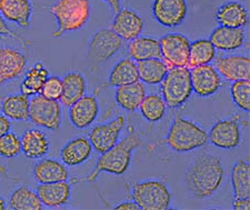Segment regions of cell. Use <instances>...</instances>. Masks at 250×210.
Listing matches in <instances>:
<instances>
[{
  "mask_svg": "<svg viewBox=\"0 0 250 210\" xmlns=\"http://www.w3.org/2000/svg\"><path fill=\"white\" fill-rule=\"evenodd\" d=\"M190 80L192 92L203 98L217 94L223 86V78L210 63L190 68Z\"/></svg>",
  "mask_w": 250,
  "mask_h": 210,
  "instance_id": "obj_14",
  "label": "cell"
},
{
  "mask_svg": "<svg viewBox=\"0 0 250 210\" xmlns=\"http://www.w3.org/2000/svg\"><path fill=\"white\" fill-rule=\"evenodd\" d=\"M21 153L30 160L45 158L50 149V140L45 131L38 128H29L20 137Z\"/></svg>",
  "mask_w": 250,
  "mask_h": 210,
  "instance_id": "obj_19",
  "label": "cell"
},
{
  "mask_svg": "<svg viewBox=\"0 0 250 210\" xmlns=\"http://www.w3.org/2000/svg\"><path fill=\"white\" fill-rule=\"evenodd\" d=\"M139 80L147 84H160L169 70L163 59H148L137 63Z\"/></svg>",
  "mask_w": 250,
  "mask_h": 210,
  "instance_id": "obj_32",
  "label": "cell"
},
{
  "mask_svg": "<svg viewBox=\"0 0 250 210\" xmlns=\"http://www.w3.org/2000/svg\"><path fill=\"white\" fill-rule=\"evenodd\" d=\"M139 82L137 63L130 58H123L117 63L108 77V84L114 87Z\"/></svg>",
  "mask_w": 250,
  "mask_h": 210,
  "instance_id": "obj_31",
  "label": "cell"
},
{
  "mask_svg": "<svg viewBox=\"0 0 250 210\" xmlns=\"http://www.w3.org/2000/svg\"><path fill=\"white\" fill-rule=\"evenodd\" d=\"M167 105L161 95H146L141 103L139 110L141 115L150 124H156L164 118L167 111Z\"/></svg>",
  "mask_w": 250,
  "mask_h": 210,
  "instance_id": "obj_35",
  "label": "cell"
},
{
  "mask_svg": "<svg viewBox=\"0 0 250 210\" xmlns=\"http://www.w3.org/2000/svg\"><path fill=\"white\" fill-rule=\"evenodd\" d=\"M8 206L13 210H42L45 208L37 192L27 186H20L11 192Z\"/></svg>",
  "mask_w": 250,
  "mask_h": 210,
  "instance_id": "obj_34",
  "label": "cell"
},
{
  "mask_svg": "<svg viewBox=\"0 0 250 210\" xmlns=\"http://www.w3.org/2000/svg\"><path fill=\"white\" fill-rule=\"evenodd\" d=\"M48 77L49 70L45 67V64L42 62L35 63L23 74L22 82L20 84V94L27 97L39 95Z\"/></svg>",
  "mask_w": 250,
  "mask_h": 210,
  "instance_id": "obj_28",
  "label": "cell"
},
{
  "mask_svg": "<svg viewBox=\"0 0 250 210\" xmlns=\"http://www.w3.org/2000/svg\"><path fill=\"white\" fill-rule=\"evenodd\" d=\"M233 199L250 198V165L247 159H237L230 172Z\"/></svg>",
  "mask_w": 250,
  "mask_h": 210,
  "instance_id": "obj_29",
  "label": "cell"
},
{
  "mask_svg": "<svg viewBox=\"0 0 250 210\" xmlns=\"http://www.w3.org/2000/svg\"><path fill=\"white\" fill-rule=\"evenodd\" d=\"M104 2H106L108 6L110 7L112 14L116 15L122 8V0H103Z\"/></svg>",
  "mask_w": 250,
  "mask_h": 210,
  "instance_id": "obj_43",
  "label": "cell"
},
{
  "mask_svg": "<svg viewBox=\"0 0 250 210\" xmlns=\"http://www.w3.org/2000/svg\"><path fill=\"white\" fill-rule=\"evenodd\" d=\"M232 209L235 210H249L250 209V198H239L232 199Z\"/></svg>",
  "mask_w": 250,
  "mask_h": 210,
  "instance_id": "obj_40",
  "label": "cell"
},
{
  "mask_svg": "<svg viewBox=\"0 0 250 210\" xmlns=\"http://www.w3.org/2000/svg\"><path fill=\"white\" fill-rule=\"evenodd\" d=\"M209 40L216 49L233 51L244 46L246 40L245 28H228L219 26L209 36Z\"/></svg>",
  "mask_w": 250,
  "mask_h": 210,
  "instance_id": "obj_23",
  "label": "cell"
},
{
  "mask_svg": "<svg viewBox=\"0 0 250 210\" xmlns=\"http://www.w3.org/2000/svg\"><path fill=\"white\" fill-rule=\"evenodd\" d=\"M128 57L134 62L148 59H161L159 39L150 36H139L129 42L127 46Z\"/></svg>",
  "mask_w": 250,
  "mask_h": 210,
  "instance_id": "obj_26",
  "label": "cell"
},
{
  "mask_svg": "<svg viewBox=\"0 0 250 210\" xmlns=\"http://www.w3.org/2000/svg\"><path fill=\"white\" fill-rule=\"evenodd\" d=\"M207 143L208 132L198 124L180 115L173 118L165 139V144L169 149L177 153L191 152L204 147Z\"/></svg>",
  "mask_w": 250,
  "mask_h": 210,
  "instance_id": "obj_4",
  "label": "cell"
},
{
  "mask_svg": "<svg viewBox=\"0 0 250 210\" xmlns=\"http://www.w3.org/2000/svg\"><path fill=\"white\" fill-rule=\"evenodd\" d=\"M124 40L110 28L96 31L88 42L87 66L91 71H97L123 49Z\"/></svg>",
  "mask_w": 250,
  "mask_h": 210,
  "instance_id": "obj_6",
  "label": "cell"
},
{
  "mask_svg": "<svg viewBox=\"0 0 250 210\" xmlns=\"http://www.w3.org/2000/svg\"><path fill=\"white\" fill-rule=\"evenodd\" d=\"M62 94V78L57 76H49L43 84L42 89L39 95L45 97L50 100H58L60 99Z\"/></svg>",
  "mask_w": 250,
  "mask_h": 210,
  "instance_id": "obj_38",
  "label": "cell"
},
{
  "mask_svg": "<svg viewBox=\"0 0 250 210\" xmlns=\"http://www.w3.org/2000/svg\"><path fill=\"white\" fill-rule=\"evenodd\" d=\"M11 130V123L6 116L0 115V137Z\"/></svg>",
  "mask_w": 250,
  "mask_h": 210,
  "instance_id": "obj_41",
  "label": "cell"
},
{
  "mask_svg": "<svg viewBox=\"0 0 250 210\" xmlns=\"http://www.w3.org/2000/svg\"><path fill=\"white\" fill-rule=\"evenodd\" d=\"M225 179L223 161L209 152H200L190 160L185 173L187 191L197 200L211 198Z\"/></svg>",
  "mask_w": 250,
  "mask_h": 210,
  "instance_id": "obj_1",
  "label": "cell"
},
{
  "mask_svg": "<svg viewBox=\"0 0 250 210\" xmlns=\"http://www.w3.org/2000/svg\"><path fill=\"white\" fill-rule=\"evenodd\" d=\"M21 153L20 137L13 131H9L0 137V157L6 159H13Z\"/></svg>",
  "mask_w": 250,
  "mask_h": 210,
  "instance_id": "obj_37",
  "label": "cell"
},
{
  "mask_svg": "<svg viewBox=\"0 0 250 210\" xmlns=\"http://www.w3.org/2000/svg\"><path fill=\"white\" fill-rule=\"evenodd\" d=\"M99 116V104L96 96L84 95L69 107V120L77 129H86Z\"/></svg>",
  "mask_w": 250,
  "mask_h": 210,
  "instance_id": "obj_17",
  "label": "cell"
},
{
  "mask_svg": "<svg viewBox=\"0 0 250 210\" xmlns=\"http://www.w3.org/2000/svg\"><path fill=\"white\" fill-rule=\"evenodd\" d=\"M115 209L117 210H140L138 206H137L134 201H124L115 206Z\"/></svg>",
  "mask_w": 250,
  "mask_h": 210,
  "instance_id": "obj_42",
  "label": "cell"
},
{
  "mask_svg": "<svg viewBox=\"0 0 250 210\" xmlns=\"http://www.w3.org/2000/svg\"><path fill=\"white\" fill-rule=\"evenodd\" d=\"M161 59L169 68L187 67L190 42L180 32H169L159 39Z\"/></svg>",
  "mask_w": 250,
  "mask_h": 210,
  "instance_id": "obj_9",
  "label": "cell"
},
{
  "mask_svg": "<svg viewBox=\"0 0 250 210\" xmlns=\"http://www.w3.org/2000/svg\"><path fill=\"white\" fill-rule=\"evenodd\" d=\"M7 208V204L3 198L0 196V210H5Z\"/></svg>",
  "mask_w": 250,
  "mask_h": 210,
  "instance_id": "obj_44",
  "label": "cell"
},
{
  "mask_svg": "<svg viewBox=\"0 0 250 210\" xmlns=\"http://www.w3.org/2000/svg\"><path fill=\"white\" fill-rule=\"evenodd\" d=\"M28 58L17 48L0 46V87L25 74Z\"/></svg>",
  "mask_w": 250,
  "mask_h": 210,
  "instance_id": "obj_13",
  "label": "cell"
},
{
  "mask_svg": "<svg viewBox=\"0 0 250 210\" xmlns=\"http://www.w3.org/2000/svg\"><path fill=\"white\" fill-rule=\"evenodd\" d=\"M160 91L168 108L177 109L186 104L192 95L190 69L187 67L169 68L160 83Z\"/></svg>",
  "mask_w": 250,
  "mask_h": 210,
  "instance_id": "obj_7",
  "label": "cell"
},
{
  "mask_svg": "<svg viewBox=\"0 0 250 210\" xmlns=\"http://www.w3.org/2000/svg\"><path fill=\"white\" fill-rule=\"evenodd\" d=\"M90 141L86 137H75L68 140L59 151L60 160L67 167H77L90 159L92 155Z\"/></svg>",
  "mask_w": 250,
  "mask_h": 210,
  "instance_id": "obj_20",
  "label": "cell"
},
{
  "mask_svg": "<svg viewBox=\"0 0 250 210\" xmlns=\"http://www.w3.org/2000/svg\"><path fill=\"white\" fill-rule=\"evenodd\" d=\"M217 49L213 47L209 39H197L190 42L189 48V58L187 68H193L197 66H203L213 62L216 58Z\"/></svg>",
  "mask_w": 250,
  "mask_h": 210,
  "instance_id": "obj_33",
  "label": "cell"
},
{
  "mask_svg": "<svg viewBox=\"0 0 250 210\" xmlns=\"http://www.w3.org/2000/svg\"><path fill=\"white\" fill-rule=\"evenodd\" d=\"M32 11L31 0H0V15L21 29L30 27Z\"/></svg>",
  "mask_w": 250,
  "mask_h": 210,
  "instance_id": "obj_21",
  "label": "cell"
},
{
  "mask_svg": "<svg viewBox=\"0 0 250 210\" xmlns=\"http://www.w3.org/2000/svg\"><path fill=\"white\" fill-rule=\"evenodd\" d=\"M145 21L131 8H120L110 23V29L124 42H130L143 34Z\"/></svg>",
  "mask_w": 250,
  "mask_h": 210,
  "instance_id": "obj_15",
  "label": "cell"
},
{
  "mask_svg": "<svg viewBox=\"0 0 250 210\" xmlns=\"http://www.w3.org/2000/svg\"><path fill=\"white\" fill-rule=\"evenodd\" d=\"M30 99L22 94H14L5 97L0 103V110L9 120H29Z\"/></svg>",
  "mask_w": 250,
  "mask_h": 210,
  "instance_id": "obj_30",
  "label": "cell"
},
{
  "mask_svg": "<svg viewBox=\"0 0 250 210\" xmlns=\"http://www.w3.org/2000/svg\"><path fill=\"white\" fill-rule=\"evenodd\" d=\"M29 120L37 127L58 131L62 124V104L42 95L34 96L29 104Z\"/></svg>",
  "mask_w": 250,
  "mask_h": 210,
  "instance_id": "obj_8",
  "label": "cell"
},
{
  "mask_svg": "<svg viewBox=\"0 0 250 210\" xmlns=\"http://www.w3.org/2000/svg\"><path fill=\"white\" fill-rule=\"evenodd\" d=\"M141 145H143V139L140 138V136L136 132H131L127 137L119 140L109 150L100 155L95 168L92 169L89 175L84 177H74L69 180V183L72 185L94 183L100 173L104 172L115 176L125 175L130 167L132 152Z\"/></svg>",
  "mask_w": 250,
  "mask_h": 210,
  "instance_id": "obj_2",
  "label": "cell"
},
{
  "mask_svg": "<svg viewBox=\"0 0 250 210\" xmlns=\"http://www.w3.org/2000/svg\"><path fill=\"white\" fill-rule=\"evenodd\" d=\"M125 125H126V119L123 115H119L108 123L97 125L92 128L88 139L94 150L102 155L114 147L120 139Z\"/></svg>",
  "mask_w": 250,
  "mask_h": 210,
  "instance_id": "obj_10",
  "label": "cell"
},
{
  "mask_svg": "<svg viewBox=\"0 0 250 210\" xmlns=\"http://www.w3.org/2000/svg\"><path fill=\"white\" fill-rule=\"evenodd\" d=\"M151 13L159 25L176 28L187 18L188 2L187 0H154Z\"/></svg>",
  "mask_w": 250,
  "mask_h": 210,
  "instance_id": "obj_11",
  "label": "cell"
},
{
  "mask_svg": "<svg viewBox=\"0 0 250 210\" xmlns=\"http://www.w3.org/2000/svg\"><path fill=\"white\" fill-rule=\"evenodd\" d=\"M62 94L59 103L62 106L69 108L72 104L78 102L86 95L87 82L84 76L80 71L70 70L62 78Z\"/></svg>",
  "mask_w": 250,
  "mask_h": 210,
  "instance_id": "obj_24",
  "label": "cell"
},
{
  "mask_svg": "<svg viewBox=\"0 0 250 210\" xmlns=\"http://www.w3.org/2000/svg\"><path fill=\"white\" fill-rule=\"evenodd\" d=\"M50 14L57 23L52 37L58 39L62 36L82 30L91 16L89 0H56L50 7Z\"/></svg>",
  "mask_w": 250,
  "mask_h": 210,
  "instance_id": "obj_3",
  "label": "cell"
},
{
  "mask_svg": "<svg viewBox=\"0 0 250 210\" xmlns=\"http://www.w3.org/2000/svg\"><path fill=\"white\" fill-rule=\"evenodd\" d=\"M213 67L227 82L249 80L250 60L245 55H229L213 59Z\"/></svg>",
  "mask_w": 250,
  "mask_h": 210,
  "instance_id": "obj_16",
  "label": "cell"
},
{
  "mask_svg": "<svg viewBox=\"0 0 250 210\" xmlns=\"http://www.w3.org/2000/svg\"><path fill=\"white\" fill-rule=\"evenodd\" d=\"M0 36H2V37H7V38H10V39H14L16 42H18L20 45L22 46H26L27 42L23 40L20 36L17 34V32L13 31L9 28V26L7 25L5 18L2 17L1 15H0Z\"/></svg>",
  "mask_w": 250,
  "mask_h": 210,
  "instance_id": "obj_39",
  "label": "cell"
},
{
  "mask_svg": "<svg viewBox=\"0 0 250 210\" xmlns=\"http://www.w3.org/2000/svg\"><path fill=\"white\" fill-rule=\"evenodd\" d=\"M232 102L240 110L248 112L250 110V83L249 80L233 82L230 87Z\"/></svg>",
  "mask_w": 250,
  "mask_h": 210,
  "instance_id": "obj_36",
  "label": "cell"
},
{
  "mask_svg": "<svg viewBox=\"0 0 250 210\" xmlns=\"http://www.w3.org/2000/svg\"><path fill=\"white\" fill-rule=\"evenodd\" d=\"M146 97V87L141 82L116 87L115 100L124 110L132 112L138 110Z\"/></svg>",
  "mask_w": 250,
  "mask_h": 210,
  "instance_id": "obj_27",
  "label": "cell"
},
{
  "mask_svg": "<svg viewBox=\"0 0 250 210\" xmlns=\"http://www.w3.org/2000/svg\"><path fill=\"white\" fill-rule=\"evenodd\" d=\"M130 198L140 210H167L171 206L170 189L161 179L132 184Z\"/></svg>",
  "mask_w": 250,
  "mask_h": 210,
  "instance_id": "obj_5",
  "label": "cell"
},
{
  "mask_svg": "<svg viewBox=\"0 0 250 210\" xmlns=\"http://www.w3.org/2000/svg\"><path fill=\"white\" fill-rule=\"evenodd\" d=\"M208 140L215 147L226 150L239 146L241 144V129L238 116L217 121L208 132Z\"/></svg>",
  "mask_w": 250,
  "mask_h": 210,
  "instance_id": "obj_12",
  "label": "cell"
},
{
  "mask_svg": "<svg viewBox=\"0 0 250 210\" xmlns=\"http://www.w3.org/2000/svg\"><path fill=\"white\" fill-rule=\"evenodd\" d=\"M36 192L45 208H62L69 204L71 199V184L68 181L38 184Z\"/></svg>",
  "mask_w": 250,
  "mask_h": 210,
  "instance_id": "obj_18",
  "label": "cell"
},
{
  "mask_svg": "<svg viewBox=\"0 0 250 210\" xmlns=\"http://www.w3.org/2000/svg\"><path fill=\"white\" fill-rule=\"evenodd\" d=\"M216 21L228 28H245L248 25V10L239 1H228L217 8Z\"/></svg>",
  "mask_w": 250,
  "mask_h": 210,
  "instance_id": "obj_25",
  "label": "cell"
},
{
  "mask_svg": "<svg viewBox=\"0 0 250 210\" xmlns=\"http://www.w3.org/2000/svg\"><path fill=\"white\" fill-rule=\"evenodd\" d=\"M32 176L36 183L50 184L57 181H68L69 171L62 161L50 158L39 159L32 168Z\"/></svg>",
  "mask_w": 250,
  "mask_h": 210,
  "instance_id": "obj_22",
  "label": "cell"
}]
</instances>
